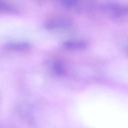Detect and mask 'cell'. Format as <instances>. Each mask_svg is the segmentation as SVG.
<instances>
[{
	"mask_svg": "<svg viewBox=\"0 0 128 128\" xmlns=\"http://www.w3.org/2000/svg\"><path fill=\"white\" fill-rule=\"evenodd\" d=\"M8 48L16 51H24L30 48V44L26 42H12L8 44L6 46Z\"/></svg>",
	"mask_w": 128,
	"mask_h": 128,
	"instance_id": "obj_4",
	"label": "cell"
},
{
	"mask_svg": "<svg viewBox=\"0 0 128 128\" xmlns=\"http://www.w3.org/2000/svg\"><path fill=\"white\" fill-rule=\"evenodd\" d=\"M64 46L68 50H80L86 47V44L82 40H70L65 42L64 43Z\"/></svg>",
	"mask_w": 128,
	"mask_h": 128,
	"instance_id": "obj_3",
	"label": "cell"
},
{
	"mask_svg": "<svg viewBox=\"0 0 128 128\" xmlns=\"http://www.w3.org/2000/svg\"><path fill=\"white\" fill-rule=\"evenodd\" d=\"M72 24L70 20L66 18H55L46 22L45 27L48 30H58L66 28Z\"/></svg>",
	"mask_w": 128,
	"mask_h": 128,
	"instance_id": "obj_2",
	"label": "cell"
},
{
	"mask_svg": "<svg viewBox=\"0 0 128 128\" xmlns=\"http://www.w3.org/2000/svg\"><path fill=\"white\" fill-rule=\"evenodd\" d=\"M78 0H64L66 4L70 6H73L76 4Z\"/></svg>",
	"mask_w": 128,
	"mask_h": 128,
	"instance_id": "obj_7",
	"label": "cell"
},
{
	"mask_svg": "<svg viewBox=\"0 0 128 128\" xmlns=\"http://www.w3.org/2000/svg\"><path fill=\"white\" fill-rule=\"evenodd\" d=\"M54 72L58 75L63 76L65 74L66 71L64 66L62 62H56L52 66Z\"/></svg>",
	"mask_w": 128,
	"mask_h": 128,
	"instance_id": "obj_5",
	"label": "cell"
},
{
	"mask_svg": "<svg viewBox=\"0 0 128 128\" xmlns=\"http://www.w3.org/2000/svg\"><path fill=\"white\" fill-rule=\"evenodd\" d=\"M13 10L12 8L6 2L0 0V12H7Z\"/></svg>",
	"mask_w": 128,
	"mask_h": 128,
	"instance_id": "obj_6",
	"label": "cell"
},
{
	"mask_svg": "<svg viewBox=\"0 0 128 128\" xmlns=\"http://www.w3.org/2000/svg\"><path fill=\"white\" fill-rule=\"evenodd\" d=\"M106 10L114 16H122L128 14V2L110 0L104 6Z\"/></svg>",
	"mask_w": 128,
	"mask_h": 128,
	"instance_id": "obj_1",
	"label": "cell"
}]
</instances>
